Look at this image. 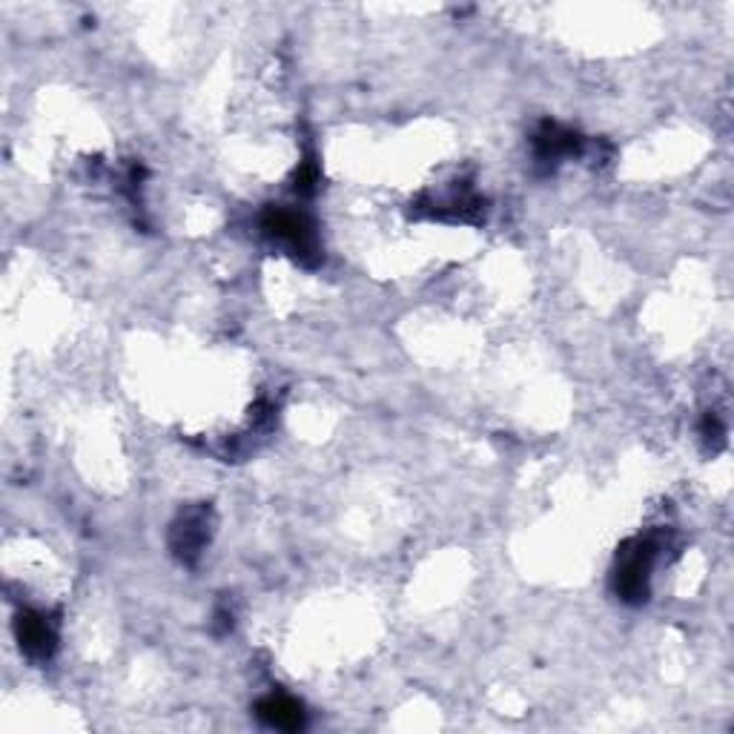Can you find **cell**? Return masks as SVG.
<instances>
[{
    "mask_svg": "<svg viewBox=\"0 0 734 734\" xmlns=\"http://www.w3.org/2000/svg\"><path fill=\"white\" fill-rule=\"evenodd\" d=\"M657 540L654 537H640L622 546L617 557L615 571V588L620 599L640 606L649 597V574H652L654 557H657Z\"/></svg>",
    "mask_w": 734,
    "mask_h": 734,
    "instance_id": "1",
    "label": "cell"
},
{
    "mask_svg": "<svg viewBox=\"0 0 734 734\" xmlns=\"http://www.w3.org/2000/svg\"><path fill=\"white\" fill-rule=\"evenodd\" d=\"M264 232L271 236L273 241L278 244H285L296 259L301 262L313 264L319 259V244H316L313 227L301 213L296 210H285V207H273V210L264 213L262 221Z\"/></svg>",
    "mask_w": 734,
    "mask_h": 734,
    "instance_id": "2",
    "label": "cell"
},
{
    "mask_svg": "<svg viewBox=\"0 0 734 734\" xmlns=\"http://www.w3.org/2000/svg\"><path fill=\"white\" fill-rule=\"evenodd\" d=\"M210 540V508L204 505H195V508L184 511L173 525V537H170V546H173L175 557L181 562H195L202 557L204 546Z\"/></svg>",
    "mask_w": 734,
    "mask_h": 734,
    "instance_id": "3",
    "label": "cell"
},
{
    "mask_svg": "<svg viewBox=\"0 0 734 734\" xmlns=\"http://www.w3.org/2000/svg\"><path fill=\"white\" fill-rule=\"evenodd\" d=\"M15 634L21 649L32 660H49L58 649V634H55L53 622L38 611H21L15 620Z\"/></svg>",
    "mask_w": 734,
    "mask_h": 734,
    "instance_id": "4",
    "label": "cell"
},
{
    "mask_svg": "<svg viewBox=\"0 0 734 734\" xmlns=\"http://www.w3.org/2000/svg\"><path fill=\"white\" fill-rule=\"evenodd\" d=\"M255 714L264 726L282 729V732H299L305 726V709L287 695H267L264 700H259Z\"/></svg>",
    "mask_w": 734,
    "mask_h": 734,
    "instance_id": "5",
    "label": "cell"
},
{
    "mask_svg": "<svg viewBox=\"0 0 734 734\" xmlns=\"http://www.w3.org/2000/svg\"><path fill=\"white\" fill-rule=\"evenodd\" d=\"M537 158L546 161V164H554L557 158L565 156H577L580 147H583V138L571 129H562L557 124H546V127L537 133Z\"/></svg>",
    "mask_w": 734,
    "mask_h": 734,
    "instance_id": "6",
    "label": "cell"
},
{
    "mask_svg": "<svg viewBox=\"0 0 734 734\" xmlns=\"http://www.w3.org/2000/svg\"><path fill=\"white\" fill-rule=\"evenodd\" d=\"M316 181H319V170H316L313 161H308V164H301V170L296 173V190L305 195H310L316 190Z\"/></svg>",
    "mask_w": 734,
    "mask_h": 734,
    "instance_id": "7",
    "label": "cell"
},
{
    "mask_svg": "<svg viewBox=\"0 0 734 734\" xmlns=\"http://www.w3.org/2000/svg\"><path fill=\"white\" fill-rule=\"evenodd\" d=\"M723 434H726V431H723V425H720L718 416H714V413H709V416H706V420H703V436H706V443L720 445V443H723Z\"/></svg>",
    "mask_w": 734,
    "mask_h": 734,
    "instance_id": "8",
    "label": "cell"
}]
</instances>
